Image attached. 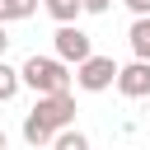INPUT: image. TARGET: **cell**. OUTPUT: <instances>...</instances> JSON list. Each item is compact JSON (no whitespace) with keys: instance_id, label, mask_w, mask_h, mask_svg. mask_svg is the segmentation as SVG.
Segmentation results:
<instances>
[{"instance_id":"10","label":"cell","mask_w":150,"mask_h":150,"mask_svg":"<svg viewBox=\"0 0 150 150\" xmlns=\"http://www.w3.org/2000/svg\"><path fill=\"white\" fill-rule=\"evenodd\" d=\"M14 94H19V70L0 61V103H5V98H14Z\"/></svg>"},{"instance_id":"11","label":"cell","mask_w":150,"mask_h":150,"mask_svg":"<svg viewBox=\"0 0 150 150\" xmlns=\"http://www.w3.org/2000/svg\"><path fill=\"white\" fill-rule=\"evenodd\" d=\"M80 9H84V14H108L112 0H80Z\"/></svg>"},{"instance_id":"14","label":"cell","mask_w":150,"mask_h":150,"mask_svg":"<svg viewBox=\"0 0 150 150\" xmlns=\"http://www.w3.org/2000/svg\"><path fill=\"white\" fill-rule=\"evenodd\" d=\"M5 145H9V141H5V131H0V150H5Z\"/></svg>"},{"instance_id":"12","label":"cell","mask_w":150,"mask_h":150,"mask_svg":"<svg viewBox=\"0 0 150 150\" xmlns=\"http://www.w3.org/2000/svg\"><path fill=\"white\" fill-rule=\"evenodd\" d=\"M122 5H127L136 19H150V0H122Z\"/></svg>"},{"instance_id":"3","label":"cell","mask_w":150,"mask_h":150,"mask_svg":"<svg viewBox=\"0 0 150 150\" xmlns=\"http://www.w3.org/2000/svg\"><path fill=\"white\" fill-rule=\"evenodd\" d=\"M52 47H56V61H61V66H80V61L94 56V42H89V33H84L80 23L56 28V33H52Z\"/></svg>"},{"instance_id":"6","label":"cell","mask_w":150,"mask_h":150,"mask_svg":"<svg viewBox=\"0 0 150 150\" xmlns=\"http://www.w3.org/2000/svg\"><path fill=\"white\" fill-rule=\"evenodd\" d=\"M127 42H131V56L136 61H150V19H131Z\"/></svg>"},{"instance_id":"5","label":"cell","mask_w":150,"mask_h":150,"mask_svg":"<svg viewBox=\"0 0 150 150\" xmlns=\"http://www.w3.org/2000/svg\"><path fill=\"white\" fill-rule=\"evenodd\" d=\"M127 98H150V61H127L117 66V80H112Z\"/></svg>"},{"instance_id":"13","label":"cell","mask_w":150,"mask_h":150,"mask_svg":"<svg viewBox=\"0 0 150 150\" xmlns=\"http://www.w3.org/2000/svg\"><path fill=\"white\" fill-rule=\"evenodd\" d=\"M5 52H9V33L0 28V61H5Z\"/></svg>"},{"instance_id":"8","label":"cell","mask_w":150,"mask_h":150,"mask_svg":"<svg viewBox=\"0 0 150 150\" xmlns=\"http://www.w3.org/2000/svg\"><path fill=\"white\" fill-rule=\"evenodd\" d=\"M33 14H38V0H0V28L14 19H33Z\"/></svg>"},{"instance_id":"2","label":"cell","mask_w":150,"mask_h":150,"mask_svg":"<svg viewBox=\"0 0 150 150\" xmlns=\"http://www.w3.org/2000/svg\"><path fill=\"white\" fill-rule=\"evenodd\" d=\"M19 84H28L38 98H52V94H70V66H61L56 56H28L19 66Z\"/></svg>"},{"instance_id":"4","label":"cell","mask_w":150,"mask_h":150,"mask_svg":"<svg viewBox=\"0 0 150 150\" xmlns=\"http://www.w3.org/2000/svg\"><path fill=\"white\" fill-rule=\"evenodd\" d=\"M70 80H75L84 94H103V89H112V80H117V61L94 52L89 61H80V66H75V75H70Z\"/></svg>"},{"instance_id":"7","label":"cell","mask_w":150,"mask_h":150,"mask_svg":"<svg viewBox=\"0 0 150 150\" xmlns=\"http://www.w3.org/2000/svg\"><path fill=\"white\" fill-rule=\"evenodd\" d=\"M42 9L56 19V28H66V23H75L84 9H80V0H42Z\"/></svg>"},{"instance_id":"9","label":"cell","mask_w":150,"mask_h":150,"mask_svg":"<svg viewBox=\"0 0 150 150\" xmlns=\"http://www.w3.org/2000/svg\"><path fill=\"white\" fill-rule=\"evenodd\" d=\"M52 150H94V145H89V136H84L80 127H66V131L52 136Z\"/></svg>"},{"instance_id":"1","label":"cell","mask_w":150,"mask_h":150,"mask_svg":"<svg viewBox=\"0 0 150 150\" xmlns=\"http://www.w3.org/2000/svg\"><path fill=\"white\" fill-rule=\"evenodd\" d=\"M75 127V94H52L38 98L33 112H23V141L28 145H52L56 131Z\"/></svg>"}]
</instances>
